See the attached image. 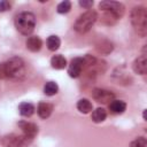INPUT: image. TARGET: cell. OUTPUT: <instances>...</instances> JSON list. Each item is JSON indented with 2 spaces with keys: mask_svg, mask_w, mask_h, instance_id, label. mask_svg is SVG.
Returning a JSON list of instances; mask_svg holds the SVG:
<instances>
[{
  "mask_svg": "<svg viewBox=\"0 0 147 147\" xmlns=\"http://www.w3.org/2000/svg\"><path fill=\"white\" fill-rule=\"evenodd\" d=\"M36 26V16L30 11H22L15 17V28L16 30L24 34L29 36L33 32Z\"/></svg>",
  "mask_w": 147,
  "mask_h": 147,
  "instance_id": "cell-2",
  "label": "cell"
},
{
  "mask_svg": "<svg viewBox=\"0 0 147 147\" xmlns=\"http://www.w3.org/2000/svg\"><path fill=\"white\" fill-rule=\"evenodd\" d=\"M142 117H144V119L146 121V110H144V114H142Z\"/></svg>",
  "mask_w": 147,
  "mask_h": 147,
  "instance_id": "cell-27",
  "label": "cell"
},
{
  "mask_svg": "<svg viewBox=\"0 0 147 147\" xmlns=\"http://www.w3.org/2000/svg\"><path fill=\"white\" fill-rule=\"evenodd\" d=\"M25 45H26V48L31 52H38L40 51L41 46H42V41L39 37L37 36H32V37H29L25 41Z\"/></svg>",
  "mask_w": 147,
  "mask_h": 147,
  "instance_id": "cell-11",
  "label": "cell"
},
{
  "mask_svg": "<svg viewBox=\"0 0 147 147\" xmlns=\"http://www.w3.org/2000/svg\"><path fill=\"white\" fill-rule=\"evenodd\" d=\"M92 98L101 103H110L113 100H115V94L105 88H94L92 91Z\"/></svg>",
  "mask_w": 147,
  "mask_h": 147,
  "instance_id": "cell-7",
  "label": "cell"
},
{
  "mask_svg": "<svg viewBox=\"0 0 147 147\" xmlns=\"http://www.w3.org/2000/svg\"><path fill=\"white\" fill-rule=\"evenodd\" d=\"M46 44H47V48H48L49 51L54 52V51L59 49V47H60V45H61V40H60V38H59L57 36H49V37L47 38Z\"/></svg>",
  "mask_w": 147,
  "mask_h": 147,
  "instance_id": "cell-19",
  "label": "cell"
},
{
  "mask_svg": "<svg viewBox=\"0 0 147 147\" xmlns=\"http://www.w3.org/2000/svg\"><path fill=\"white\" fill-rule=\"evenodd\" d=\"M109 109L114 114H122L126 109V103L123 100H113L109 103Z\"/></svg>",
  "mask_w": 147,
  "mask_h": 147,
  "instance_id": "cell-14",
  "label": "cell"
},
{
  "mask_svg": "<svg viewBox=\"0 0 147 147\" xmlns=\"http://www.w3.org/2000/svg\"><path fill=\"white\" fill-rule=\"evenodd\" d=\"M106 117H107V111L103 108H96L92 113V121L94 123H101L106 119Z\"/></svg>",
  "mask_w": 147,
  "mask_h": 147,
  "instance_id": "cell-18",
  "label": "cell"
},
{
  "mask_svg": "<svg viewBox=\"0 0 147 147\" xmlns=\"http://www.w3.org/2000/svg\"><path fill=\"white\" fill-rule=\"evenodd\" d=\"M53 111V106L48 102H39L38 108H37V113L39 115V117L41 118H47L51 116Z\"/></svg>",
  "mask_w": 147,
  "mask_h": 147,
  "instance_id": "cell-12",
  "label": "cell"
},
{
  "mask_svg": "<svg viewBox=\"0 0 147 147\" xmlns=\"http://www.w3.org/2000/svg\"><path fill=\"white\" fill-rule=\"evenodd\" d=\"M113 44L109 41V40H100L99 42H96L95 45V49L98 51V53L100 54H109L111 51H113Z\"/></svg>",
  "mask_w": 147,
  "mask_h": 147,
  "instance_id": "cell-13",
  "label": "cell"
},
{
  "mask_svg": "<svg viewBox=\"0 0 147 147\" xmlns=\"http://www.w3.org/2000/svg\"><path fill=\"white\" fill-rule=\"evenodd\" d=\"M0 78H6V72H5L3 63H0Z\"/></svg>",
  "mask_w": 147,
  "mask_h": 147,
  "instance_id": "cell-26",
  "label": "cell"
},
{
  "mask_svg": "<svg viewBox=\"0 0 147 147\" xmlns=\"http://www.w3.org/2000/svg\"><path fill=\"white\" fill-rule=\"evenodd\" d=\"M92 108H93V106H92V103H91V101L88 99H80L77 102V109L82 114H88V113H91L92 111Z\"/></svg>",
  "mask_w": 147,
  "mask_h": 147,
  "instance_id": "cell-15",
  "label": "cell"
},
{
  "mask_svg": "<svg viewBox=\"0 0 147 147\" xmlns=\"http://www.w3.org/2000/svg\"><path fill=\"white\" fill-rule=\"evenodd\" d=\"M130 21L136 32L140 37H145L147 34V11L145 7L142 6L133 7L130 13Z\"/></svg>",
  "mask_w": 147,
  "mask_h": 147,
  "instance_id": "cell-1",
  "label": "cell"
},
{
  "mask_svg": "<svg viewBox=\"0 0 147 147\" xmlns=\"http://www.w3.org/2000/svg\"><path fill=\"white\" fill-rule=\"evenodd\" d=\"M83 69H84V60H83V57H75L70 62V65L68 68V74H69L70 77L77 78L82 74Z\"/></svg>",
  "mask_w": 147,
  "mask_h": 147,
  "instance_id": "cell-8",
  "label": "cell"
},
{
  "mask_svg": "<svg viewBox=\"0 0 147 147\" xmlns=\"http://www.w3.org/2000/svg\"><path fill=\"white\" fill-rule=\"evenodd\" d=\"M32 139L33 138H30L24 134L18 136V134L11 133V134H7L2 137L1 144L5 147H26L32 141Z\"/></svg>",
  "mask_w": 147,
  "mask_h": 147,
  "instance_id": "cell-5",
  "label": "cell"
},
{
  "mask_svg": "<svg viewBox=\"0 0 147 147\" xmlns=\"http://www.w3.org/2000/svg\"><path fill=\"white\" fill-rule=\"evenodd\" d=\"M8 9H10V3H9L8 1H6V0L0 1V13L6 11V10H8Z\"/></svg>",
  "mask_w": 147,
  "mask_h": 147,
  "instance_id": "cell-25",
  "label": "cell"
},
{
  "mask_svg": "<svg viewBox=\"0 0 147 147\" xmlns=\"http://www.w3.org/2000/svg\"><path fill=\"white\" fill-rule=\"evenodd\" d=\"M70 9H71V2L68 1V0H64V1L60 2V3L57 5V7H56L57 13H60V14H65V13H68Z\"/></svg>",
  "mask_w": 147,
  "mask_h": 147,
  "instance_id": "cell-21",
  "label": "cell"
},
{
  "mask_svg": "<svg viewBox=\"0 0 147 147\" xmlns=\"http://www.w3.org/2000/svg\"><path fill=\"white\" fill-rule=\"evenodd\" d=\"M18 111L22 116H25V117H30L33 113H34V107L32 103L30 102H22L20 106H18Z\"/></svg>",
  "mask_w": 147,
  "mask_h": 147,
  "instance_id": "cell-17",
  "label": "cell"
},
{
  "mask_svg": "<svg viewBox=\"0 0 147 147\" xmlns=\"http://www.w3.org/2000/svg\"><path fill=\"white\" fill-rule=\"evenodd\" d=\"M5 65V72H6V78H11V79H22L25 75V64L24 61L18 57L14 56L10 57L8 61L3 63Z\"/></svg>",
  "mask_w": 147,
  "mask_h": 147,
  "instance_id": "cell-3",
  "label": "cell"
},
{
  "mask_svg": "<svg viewBox=\"0 0 147 147\" xmlns=\"http://www.w3.org/2000/svg\"><path fill=\"white\" fill-rule=\"evenodd\" d=\"M96 18H98V15L94 10H91V9L86 10L85 13L79 15L78 18L76 20V22L74 24L75 31H77L78 33H86L87 31L91 30V28L95 23Z\"/></svg>",
  "mask_w": 147,
  "mask_h": 147,
  "instance_id": "cell-4",
  "label": "cell"
},
{
  "mask_svg": "<svg viewBox=\"0 0 147 147\" xmlns=\"http://www.w3.org/2000/svg\"><path fill=\"white\" fill-rule=\"evenodd\" d=\"M146 144H147V141L144 137H138L137 139L131 141L130 147H146Z\"/></svg>",
  "mask_w": 147,
  "mask_h": 147,
  "instance_id": "cell-22",
  "label": "cell"
},
{
  "mask_svg": "<svg viewBox=\"0 0 147 147\" xmlns=\"http://www.w3.org/2000/svg\"><path fill=\"white\" fill-rule=\"evenodd\" d=\"M117 18L113 15V14H110V13H106L105 15H103V17H102V22L103 23H106V24H114L115 23V21H116Z\"/></svg>",
  "mask_w": 147,
  "mask_h": 147,
  "instance_id": "cell-23",
  "label": "cell"
},
{
  "mask_svg": "<svg viewBox=\"0 0 147 147\" xmlns=\"http://www.w3.org/2000/svg\"><path fill=\"white\" fill-rule=\"evenodd\" d=\"M57 91H59V86L54 82H47L44 86V93L46 95H49V96L55 95L57 93Z\"/></svg>",
  "mask_w": 147,
  "mask_h": 147,
  "instance_id": "cell-20",
  "label": "cell"
},
{
  "mask_svg": "<svg viewBox=\"0 0 147 147\" xmlns=\"http://www.w3.org/2000/svg\"><path fill=\"white\" fill-rule=\"evenodd\" d=\"M79 6L85 8V9H90L93 6V1L92 0H80L79 1Z\"/></svg>",
  "mask_w": 147,
  "mask_h": 147,
  "instance_id": "cell-24",
  "label": "cell"
},
{
  "mask_svg": "<svg viewBox=\"0 0 147 147\" xmlns=\"http://www.w3.org/2000/svg\"><path fill=\"white\" fill-rule=\"evenodd\" d=\"M51 64L54 69H64L67 67V60L62 55H54L51 59Z\"/></svg>",
  "mask_w": 147,
  "mask_h": 147,
  "instance_id": "cell-16",
  "label": "cell"
},
{
  "mask_svg": "<svg viewBox=\"0 0 147 147\" xmlns=\"http://www.w3.org/2000/svg\"><path fill=\"white\" fill-rule=\"evenodd\" d=\"M133 71L138 75H145L147 72V57L146 53H142L139 57H137L132 64Z\"/></svg>",
  "mask_w": 147,
  "mask_h": 147,
  "instance_id": "cell-9",
  "label": "cell"
},
{
  "mask_svg": "<svg viewBox=\"0 0 147 147\" xmlns=\"http://www.w3.org/2000/svg\"><path fill=\"white\" fill-rule=\"evenodd\" d=\"M99 8L102 9L103 11H106V13L113 14L117 20L123 16L124 10H125V7H124L121 2H117V1H109V0L101 1V2L99 3Z\"/></svg>",
  "mask_w": 147,
  "mask_h": 147,
  "instance_id": "cell-6",
  "label": "cell"
},
{
  "mask_svg": "<svg viewBox=\"0 0 147 147\" xmlns=\"http://www.w3.org/2000/svg\"><path fill=\"white\" fill-rule=\"evenodd\" d=\"M18 126L23 131V134L28 136L30 138H34V136L38 133V126L34 123L21 121V122H18Z\"/></svg>",
  "mask_w": 147,
  "mask_h": 147,
  "instance_id": "cell-10",
  "label": "cell"
}]
</instances>
